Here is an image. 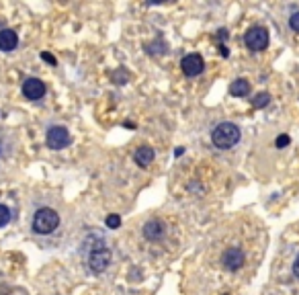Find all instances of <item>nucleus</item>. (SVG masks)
Listing matches in <instances>:
<instances>
[{"label":"nucleus","mask_w":299,"mask_h":295,"mask_svg":"<svg viewBox=\"0 0 299 295\" xmlns=\"http://www.w3.org/2000/svg\"><path fill=\"white\" fill-rule=\"evenodd\" d=\"M244 263H246V256H244V252L240 248H227L222 254V265L227 271H238V269L244 267Z\"/></svg>","instance_id":"6"},{"label":"nucleus","mask_w":299,"mask_h":295,"mask_svg":"<svg viewBox=\"0 0 299 295\" xmlns=\"http://www.w3.org/2000/svg\"><path fill=\"white\" fill-rule=\"evenodd\" d=\"M244 41H246V47H248V49L262 51L264 47L269 45V31L264 29V27H252V29H248Z\"/></svg>","instance_id":"3"},{"label":"nucleus","mask_w":299,"mask_h":295,"mask_svg":"<svg viewBox=\"0 0 299 295\" xmlns=\"http://www.w3.org/2000/svg\"><path fill=\"white\" fill-rule=\"evenodd\" d=\"M180 66H182V72H185L187 76H199L203 72L205 62H203V58L199 54H189L187 58H182Z\"/></svg>","instance_id":"7"},{"label":"nucleus","mask_w":299,"mask_h":295,"mask_svg":"<svg viewBox=\"0 0 299 295\" xmlns=\"http://www.w3.org/2000/svg\"><path fill=\"white\" fill-rule=\"evenodd\" d=\"M211 142L215 148L220 150H229L234 148L238 142H240V127L234 125V123H220L211 131Z\"/></svg>","instance_id":"1"},{"label":"nucleus","mask_w":299,"mask_h":295,"mask_svg":"<svg viewBox=\"0 0 299 295\" xmlns=\"http://www.w3.org/2000/svg\"><path fill=\"white\" fill-rule=\"evenodd\" d=\"M45 142H47V148H52V150H64L66 146L70 144V133L62 125L49 127L47 135H45Z\"/></svg>","instance_id":"5"},{"label":"nucleus","mask_w":299,"mask_h":295,"mask_svg":"<svg viewBox=\"0 0 299 295\" xmlns=\"http://www.w3.org/2000/svg\"><path fill=\"white\" fill-rule=\"evenodd\" d=\"M275 144H277V148H285V146H289V135H279Z\"/></svg>","instance_id":"17"},{"label":"nucleus","mask_w":299,"mask_h":295,"mask_svg":"<svg viewBox=\"0 0 299 295\" xmlns=\"http://www.w3.org/2000/svg\"><path fill=\"white\" fill-rule=\"evenodd\" d=\"M10 221V209L6 205H0V228H2V225H6Z\"/></svg>","instance_id":"14"},{"label":"nucleus","mask_w":299,"mask_h":295,"mask_svg":"<svg viewBox=\"0 0 299 295\" xmlns=\"http://www.w3.org/2000/svg\"><path fill=\"white\" fill-rule=\"evenodd\" d=\"M293 275H295L297 279H299V256L295 258V263H293Z\"/></svg>","instance_id":"19"},{"label":"nucleus","mask_w":299,"mask_h":295,"mask_svg":"<svg viewBox=\"0 0 299 295\" xmlns=\"http://www.w3.org/2000/svg\"><path fill=\"white\" fill-rule=\"evenodd\" d=\"M289 27H291L295 33H299V12H293V14L289 16Z\"/></svg>","instance_id":"16"},{"label":"nucleus","mask_w":299,"mask_h":295,"mask_svg":"<svg viewBox=\"0 0 299 295\" xmlns=\"http://www.w3.org/2000/svg\"><path fill=\"white\" fill-rule=\"evenodd\" d=\"M107 225H109L111 230L119 228V225H121V217H119V215H109V217H107Z\"/></svg>","instance_id":"15"},{"label":"nucleus","mask_w":299,"mask_h":295,"mask_svg":"<svg viewBox=\"0 0 299 295\" xmlns=\"http://www.w3.org/2000/svg\"><path fill=\"white\" fill-rule=\"evenodd\" d=\"M154 150L150 148V146H142V148H138L136 150V154H134V160L142 166V168H146V166H150L154 162Z\"/></svg>","instance_id":"11"},{"label":"nucleus","mask_w":299,"mask_h":295,"mask_svg":"<svg viewBox=\"0 0 299 295\" xmlns=\"http://www.w3.org/2000/svg\"><path fill=\"white\" fill-rule=\"evenodd\" d=\"M60 225V215L49 209V207H43V209H39L35 213V217H33V232L35 234H41V236H47L52 234L56 228Z\"/></svg>","instance_id":"2"},{"label":"nucleus","mask_w":299,"mask_h":295,"mask_svg":"<svg viewBox=\"0 0 299 295\" xmlns=\"http://www.w3.org/2000/svg\"><path fill=\"white\" fill-rule=\"evenodd\" d=\"M19 43V35L12 29H2L0 31V51H12Z\"/></svg>","instance_id":"10"},{"label":"nucleus","mask_w":299,"mask_h":295,"mask_svg":"<svg viewBox=\"0 0 299 295\" xmlns=\"http://www.w3.org/2000/svg\"><path fill=\"white\" fill-rule=\"evenodd\" d=\"M111 258H113V254H111L109 248H105V246L94 248V250L90 252V256H88V267H90L92 273H103V271L109 269Z\"/></svg>","instance_id":"4"},{"label":"nucleus","mask_w":299,"mask_h":295,"mask_svg":"<svg viewBox=\"0 0 299 295\" xmlns=\"http://www.w3.org/2000/svg\"><path fill=\"white\" fill-rule=\"evenodd\" d=\"M41 58H43L45 62H49V64H52V66L56 64V58H54L52 54H47V51H43V54H41Z\"/></svg>","instance_id":"18"},{"label":"nucleus","mask_w":299,"mask_h":295,"mask_svg":"<svg viewBox=\"0 0 299 295\" xmlns=\"http://www.w3.org/2000/svg\"><path fill=\"white\" fill-rule=\"evenodd\" d=\"M164 234H166V225L160 219H150L144 223V238L146 240L154 242V240L164 238Z\"/></svg>","instance_id":"9"},{"label":"nucleus","mask_w":299,"mask_h":295,"mask_svg":"<svg viewBox=\"0 0 299 295\" xmlns=\"http://www.w3.org/2000/svg\"><path fill=\"white\" fill-rule=\"evenodd\" d=\"M229 93L234 95V97H246L248 93H250V82L244 80V78H238L236 82H231Z\"/></svg>","instance_id":"12"},{"label":"nucleus","mask_w":299,"mask_h":295,"mask_svg":"<svg viewBox=\"0 0 299 295\" xmlns=\"http://www.w3.org/2000/svg\"><path fill=\"white\" fill-rule=\"evenodd\" d=\"M23 95L29 100H37V98H41L45 95V84L39 78H27L23 82Z\"/></svg>","instance_id":"8"},{"label":"nucleus","mask_w":299,"mask_h":295,"mask_svg":"<svg viewBox=\"0 0 299 295\" xmlns=\"http://www.w3.org/2000/svg\"><path fill=\"white\" fill-rule=\"evenodd\" d=\"M271 102V95H267V93H260V95H256V98L252 100V105L256 107V109H262V107H267Z\"/></svg>","instance_id":"13"}]
</instances>
